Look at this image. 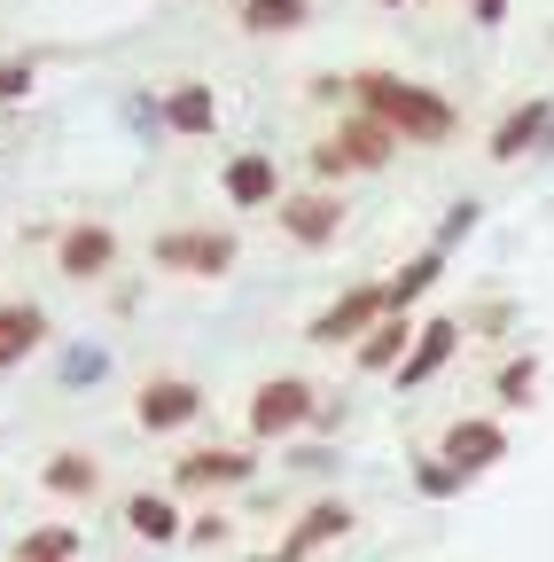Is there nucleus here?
Instances as JSON below:
<instances>
[{
  "instance_id": "1",
  "label": "nucleus",
  "mask_w": 554,
  "mask_h": 562,
  "mask_svg": "<svg viewBox=\"0 0 554 562\" xmlns=\"http://www.w3.org/2000/svg\"><path fill=\"white\" fill-rule=\"evenodd\" d=\"M352 102H360V117L391 125L398 140H453V125H461L438 87H414V79H398V70H360Z\"/></svg>"
},
{
  "instance_id": "2",
  "label": "nucleus",
  "mask_w": 554,
  "mask_h": 562,
  "mask_svg": "<svg viewBox=\"0 0 554 562\" xmlns=\"http://www.w3.org/2000/svg\"><path fill=\"white\" fill-rule=\"evenodd\" d=\"M149 258H157L165 273H188V281H219V273H235L242 243H235L227 227H165V235L149 243Z\"/></svg>"
},
{
  "instance_id": "3",
  "label": "nucleus",
  "mask_w": 554,
  "mask_h": 562,
  "mask_svg": "<svg viewBox=\"0 0 554 562\" xmlns=\"http://www.w3.org/2000/svg\"><path fill=\"white\" fill-rule=\"evenodd\" d=\"M383 313H391L383 281H360V290H343L336 305H320V313L305 321V344H328V351H336V344H352V351H360V344H368V328H375Z\"/></svg>"
},
{
  "instance_id": "4",
  "label": "nucleus",
  "mask_w": 554,
  "mask_h": 562,
  "mask_svg": "<svg viewBox=\"0 0 554 562\" xmlns=\"http://www.w3.org/2000/svg\"><path fill=\"white\" fill-rule=\"evenodd\" d=\"M313 414H320V391L305 375H273L250 391V438H297Z\"/></svg>"
},
{
  "instance_id": "5",
  "label": "nucleus",
  "mask_w": 554,
  "mask_h": 562,
  "mask_svg": "<svg viewBox=\"0 0 554 562\" xmlns=\"http://www.w3.org/2000/svg\"><path fill=\"white\" fill-rule=\"evenodd\" d=\"M203 414V391L188 383V375H157V383H142V398H133V422L157 438V430H188V422Z\"/></svg>"
},
{
  "instance_id": "6",
  "label": "nucleus",
  "mask_w": 554,
  "mask_h": 562,
  "mask_svg": "<svg viewBox=\"0 0 554 562\" xmlns=\"http://www.w3.org/2000/svg\"><path fill=\"white\" fill-rule=\"evenodd\" d=\"M438 461H453L461 476H476V469L508 461V430H500L493 414H461L453 430H445V446H438Z\"/></svg>"
},
{
  "instance_id": "7",
  "label": "nucleus",
  "mask_w": 554,
  "mask_h": 562,
  "mask_svg": "<svg viewBox=\"0 0 554 562\" xmlns=\"http://www.w3.org/2000/svg\"><path fill=\"white\" fill-rule=\"evenodd\" d=\"M117 266V235L102 220H79V227H63L55 235V273H71V281H102Z\"/></svg>"
},
{
  "instance_id": "8",
  "label": "nucleus",
  "mask_w": 554,
  "mask_h": 562,
  "mask_svg": "<svg viewBox=\"0 0 554 562\" xmlns=\"http://www.w3.org/2000/svg\"><path fill=\"white\" fill-rule=\"evenodd\" d=\"M273 220H282V235H290L297 250H328L336 227H343V203H336L328 188H305V195H290L282 211H273Z\"/></svg>"
},
{
  "instance_id": "9",
  "label": "nucleus",
  "mask_w": 554,
  "mask_h": 562,
  "mask_svg": "<svg viewBox=\"0 0 554 562\" xmlns=\"http://www.w3.org/2000/svg\"><path fill=\"white\" fill-rule=\"evenodd\" d=\"M250 453H235V446H195V453H180L172 461V484L180 492H227V484H250Z\"/></svg>"
},
{
  "instance_id": "10",
  "label": "nucleus",
  "mask_w": 554,
  "mask_h": 562,
  "mask_svg": "<svg viewBox=\"0 0 554 562\" xmlns=\"http://www.w3.org/2000/svg\"><path fill=\"white\" fill-rule=\"evenodd\" d=\"M360 516L352 508H343V501H313L305 516H297V531L282 539V554H273V562H313V547H328V539H343V531H352Z\"/></svg>"
},
{
  "instance_id": "11",
  "label": "nucleus",
  "mask_w": 554,
  "mask_h": 562,
  "mask_svg": "<svg viewBox=\"0 0 554 562\" xmlns=\"http://www.w3.org/2000/svg\"><path fill=\"white\" fill-rule=\"evenodd\" d=\"M414 336H422V321H414V313H383V321L368 328V344L352 351V360H360L368 375H398V360L414 351Z\"/></svg>"
},
{
  "instance_id": "12",
  "label": "nucleus",
  "mask_w": 554,
  "mask_h": 562,
  "mask_svg": "<svg viewBox=\"0 0 554 562\" xmlns=\"http://www.w3.org/2000/svg\"><path fill=\"white\" fill-rule=\"evenodd\" d=\"M39 344H47V313H39V305H24V297H0V375L24 368Z\"/></svg>"
},
{
  "instance_id": "13",
  "label": "nucleus",
  "mask_w": 554,
  "mask_h": 562,
  "mask_svg": "<svg viewBox=\"0 0 554 562\" xmlns=\"http://www.w3.org/2000/svg\"><path fill=\"white\" fill-rule=\"evenodd\" d=\"M453 344H461V321H422V336H414V351L398 360V391H422L445 360H453Z\"/></svg>"
},
{
  "instance_id": "14",
  "label": "nucleus",
  "mask_w": 554,
  "mask_h": 562,
  "mask_svg": "<svg viewBox=\"0 0 554 562\" xmlns=\"http://www.w3.org/2000/svg\"><path fill=\"white\" fill-rule=\"evenodd\" d=\"M328 140H336L343 157H352V172H375V165H391V157L406 149V140H398L391 125H375V117H343Z\"/></svg>"
},
{
  "instance_id": "15",
  "label": "nucleus",
  "mask_w": 554,
  "mask_h": 562,
  "mask_svg": "<svg viewBox=\"0 0 554 562\" xmlns=\"http://www.w3.org/2000/svg\"><path fill=\"white\" fill-rule=\"evenodd\" d=\"M39 484L55 492V501H94V492H102V461H94V453H79V446H63V453H47Z\"/></svg>"
},
{
  "instance_id": "16",
  "label": "nucleus",
  "mask_w": 554,
  "mask_h": 562,
  "mask_svg": "<svg viewBox=\"0 0 554 562\" xmlns=\"http://www.w3.org/2000/svg\"><path fill=\"white\" fill-rule=\"evenodd\" d=\"M125 531L149 539V547H172L188 524H180V508H172V492H133V501H125Z\"/></svg>"
},
{
  "instance_id": "17",
  "label": "nucleus",
  "mask_w": 554,
  "mask_h": 562,
  "mask_svg": "<svg viewBox=\"0 0 554 562\" xmlns=\"http://www.w3.org/2000/svg\"><path fill=\"white\" fill-rule=\"evenodd\" d=\"M546 125H554V102H516V110L493 125V157H500V165H516V157L531 149V140H539Z\"/></svg>"
},
{
  "instance_id": "18",
  "label": "nucleus",
  "mask_w": 554,
  "mask_h": 562,
  "mask_svg": "<svg viewBox=\"0 0 554 562\" xmlns=\"http://www.w3.org/2000/svg\"><path fill=\"white\" fill-rule=\"evenodd\" d=\"M282 195V172H273V157H258V149H242L235 165H227V203H242V211H258V203H273Z\"/></svg>"
},
{
  "instance_id": "19",
  "label": "nucleus",
  "mask_w": 554,
  "mask_h": 562,
  "mask_svg": "<svg viewBox=\"0 0 554 562\" xmlns=\"http://www.w3.org/2000/svg\"><path fill=\"white\" fill-rule=\"evenodd\" d=\"M165 125L188 133V140H195V133H212V125H219V94H212V87H195V79H180V87L165 94Z\"/></svg>"
},
{
  "instance_id": "20",
  "label": "nucleus",
  "mask_w": 554,
  "mask_h": 562,
  "mask_svg": "<svg viewBox=\"0 0 554 562\" xmlns=\"http://www.w3.org/2000/svg\"><path fill=\"white\" fill-rule=\"evenodd\" d=\"M438 273H445V250L430 243L422 258H406L391 281H383V297H391V313H414V297H422V290H438Z\"/></svg>"
},
{
  "instance_id": "21",
  "label": "nucleus",
  "mask_w": 554,
  "mask_h": 562,
  "mask_svg": "<svg viewBox=\"0 0 554 562\" xmlns=\"http://www.w3.org/2000/svg\"><path fill=\"white\" fill-rule=\"evenodd\" d=\"M16 562H79V524H39L16 539Z\"/></svg>"
},
{
  "instance_id": "22",
  "label": "nucleus",
  "mask_w": 554,
  "mask_h": 562,
  "mask_svg": "<svg viewBox=\"0 0 554 562\" xmlns=\"http://www.w3.org/2000/svg\"><path fill=\"white\" fill-rule=\"evenodd\" d=\"M235 16H242V32H297L313 9H305V0H242Z\"/></svg>"
},
{
  "instance_id": "23",
  "label": "nucleus",
  "mask_w": 554,
  "mask_h": 562,
  "mask_svg": "<svg viewBox=\"0 0 554 562\" xmlns=\"http://www.w3.org/2000/svg\"><path fill=\"white\" fill-rule=\"evenodd\" d=\"M531 391H539V360L523 351V360L500 368V406H531Z\"/></svg>"
},
{
  "instance_id": "24",
  "label": "nucleus",
  "mask_w": 554,
  "mask_h": 562,
  "mask_svg": "<svg viewBox=\"0 0 554 562\" xmlns=\"http://www.w3.org/2000/svg\"><path fill=\"white\" fill-rule=\"evenodd\" d=\"M414 484H422L430 501H453V492H461V469H453V461H422V469H414Z\"/></svg>"
},
{
  "instance_id": "25",
  "label": "nucleus",
  "mask_w": 554,
  "mask_h": 562,
  "mask_svg": "<svg viewBox=\"0 0 554 562\" xmlns=\"http://www.w3.org/2000/svg\"><path fill=\"white\" fill-rule=\"evenodd\" d=\"M32 79H39L32 55H24V63H0V102H24V94H32Z\"/></svg>"
},
{
  "instance_id": "26",
  "label": "nucleus",
  "mask_w": 554,
  "mask_h": 562,
  "mask_svg": "<svg viewBox=\"0 0 554 562\" xmlns=\"http://www.w3.org/2000/svg\"><path fill=\"white\" fill-rule=\"evenodd\" d=\"M343 172H352V157L336 140H313V180H343Z\"/></svg>"
},
{
  "instance_id": "27",
  "label": "nucleus",
  "mask_w": 554,
  "mask_h": 562,
  "mask_svg": "<svg viewBox=\"0 0 554 562\" xmlns=\"http://www.w3.org/2000/svg\"><path fill=\"white\" fill-rule=\"evenodd\" d=\"M188 539H203V547H219V539H227V516H219V508H203V516L188 524Z\"/></svg>"
},
{
  "instance_id": "28",
  "label": "nucleus",
  "mask_w": 554,
  "mask_h": 562,
  "mask_svg": "<svg viewBox=\"0 0 554 562\" xmlns=\"http://www.w3.org/2000/svg\"><path fill=\"white\" fill-rule=\"evenodd\" d=\"M468 227H476V203H453V220H445V227H438V250H445V243H461V235H468Z\"/></svg>"
},
{
  "instance_id": "29",
  "label": "nucleus",
  "mask_w": 554,
  "mask_h": 562,
  "mask_svg": "<svg viewBox=\"0 0 554 562\" xmlns=\"http://www.w3.org/2000/svg\"><path fill=\"white\" fill-rule=\"evenodd\" d=\"M63 375H71V383H94V375H102V351H71V360H63Z\"/></svg>"
},
{
  "instance_id": "30",
  "label": "nucleus",
  "mask_w": 554,
  "mask_h": 562,
  "mask_svg": "<svg viewBox=\"0 0 554 562\" xmlns=\"http://www.w3.org/2000/svg\"><path fill=\"white\" fill-rule=\"evenodd\" d=\"M468 16H476L484 32H493V24H508V0H468Z\"/></svg>"
},
{
  "instance_id": "31",
  "label": "nucleus",
  "mask_w": 554,
  "mask_h": 562,
  "mask_svg": "<svg viewBox=\"0 0 554 562\" xmlns=\"http://www.w3.org/2000/svg\"><path fill=\"white\" fill-rule=\"evenodd\" d=\"M383 9H398V0H383Z\"/></svg>"
}]
</instances>
